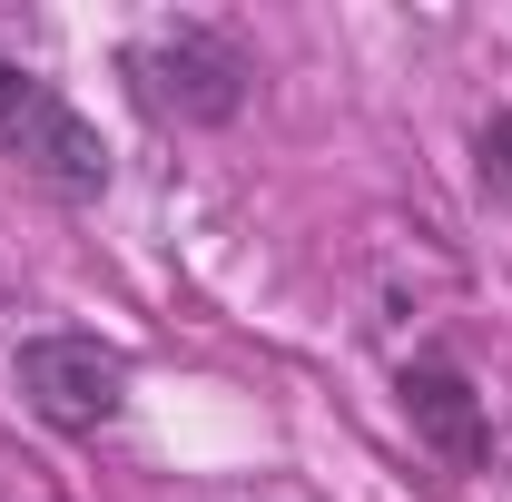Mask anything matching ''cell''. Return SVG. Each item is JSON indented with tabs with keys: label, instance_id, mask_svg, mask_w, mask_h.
Returning a JSON list of instances; mask_svg holds the SVG:
<instances>
[{
	"label": "cell",
	"instance_id": "obj_1",
	"mask_svg": "<svg viewBox=\"0 0 512 502\" xmlns=\"http://www.w3.org/2000/svg\"><path fill=\"white\" fill-rule=\"evenodd\" d=\"M119 89L148 128L207 138V128L247 119L256 50H247V30H227V20H158V30L119 40Z\"/></svg>",
	"mask_w": 512,
	"mask_h": 502
},
{
	"label": "cell",
	"instance_id": "obj_2",
	"mask_svg": "<svg viewBox=\"0 0 512 502\" xmlns=\"http://www.w3.org/2000/svg\"><path fill=\"white\" fill-rule=\"evenodd\" d=\"M0 158L40 197H60V207H99V197L119 188V158H109L99 119L69 99L50 69L10 60V50H0Z\"/></svg>",
	"mask_w": 512,
	"mask_h": 502
},
{
	"label": "cell",
	"instance_id": "obj_3",
	"mask_svg": "<svg viewBox=\"0 0 512 502\" xmlns=\"http://www.w3.org/2000/svg\"><path fill=\"white\" fill-rule=\"evenodd\" d=\"M10 394H20V414L40 434L99 443L138 394V355L119 335H99V325H40V335L10 345Z\"/></svg>",
	"mask_w": 512,
	"mask_h": 502
},
{
	"label": "cell",
	"instance_id": "obj_4",
	"mask_svg": "<svg viewBox=\"0 0 512 502\" xmlns=\"http://www.w3.org/2000/svg\"><path fill=\"white\" fill-rule=\"evenodd\" d=\"M394 404H404L414 443H424L444 473H483V463H493V394L473 384V365H463V355L414 345V355L394 365Z\"/></svg>",
	"mask_w": 512,
	"mask_h": 502
},
{
	"label": "cell",
	"instance_id": "obj_5",
	"mask_svg": "<svg viewBox=\"0 0 512 502\" xmlns=\"http://www.w3.org/2000/svg\"><path fill=\"white\" fill-rule=\"evenodd\" d=\"M473 178H483L493 207H512V109H493V119L473 128Z\"/></svg>",
	"mask_w": 512,
	"mask_h": 502
}]
</instances>
